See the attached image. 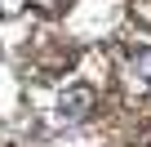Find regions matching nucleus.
<instances>
[{
  "instance_id": "1",
  "label": "nucleus",
  "mask_w": 151,
  "mask_h": 147,
  "mask_svg": "<svg viewBox=\"0 0 151 147\" xmlns=\"http://www.w3.org/2000/svg\"><path fill=\"white\" fill-rule=\"evenodd\" d=\"M93 112V89L89 85H71L58 94V120L62 125H76V120H85Z\"/></svg>"
},
{
  "instance_id": "2",
  "label": "nucleus",
  "mask_w": 151,
  "mask_h": 147,
  "mask_svg": "<svg viewBox=\"0 0 151 147\" xmlns=\"http://www.w3.org/2000/svg\"><path fill=\"white\" fill-rule=\"evenodd\" d=\"M133 80H138L142 89H151V49H142V54L133 58Z\"/></svg>"
},
{
  "instance_id": "3",
  "label": "nucleus",
  "mask_w": 151,
  "mask_h": 147,
  "mask_svg": "<svg viewBox=\"0 0 151 147\" xmlns=\"http://www.w3.org/2000/svg\"><path fill=\"white\" fill-rule=\"evenodd\" d=\"M27 0H0V18H18Z\"/></svg>"
},
{
  "instance_id": "4",
  "label": "nucleus",
  "mask_w": 151,
  "mask_h": 147,
  "mask_svg": "<svg viewBox=\"0 0 151 147\" xmlns=\"http://www.w3.org/2000/svg\"><path fill=\"white\" fill-rule=\"evenodd\" d=\"M40 5H45V9H58V5H62V0H40Z\"/></svg>"
}]
</instances>
